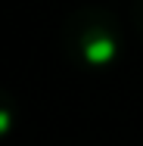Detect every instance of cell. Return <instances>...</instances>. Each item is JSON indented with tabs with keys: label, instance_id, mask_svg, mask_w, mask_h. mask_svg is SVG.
<instances>
[{
	"label": "cell",
	"instance_id": "6da1fadb",
	"mask_svg": "<svg viewBox=\"0 0 143 146\" xmlns=\"http://www.w3.org/2000/svg\"><path fill=\"white\" fill-rule=\"evenodd\" d=\"M59 47L72 65L87 72H103L115 65L124 50V25L109 6L87 3L62 19Z\"/></svg>",
	"mask_w": 143,
	"mask_h": 146
},
{
	"label": "cell",
	"instance_id": "7a4b0ae2",
	"mask_svg": "<svg viewBox=\"0 0 143 146\" xmlns=\"http://www.w3.org/2000/svg\"><path fill=\"white\" fill-rule=\"evenodd\" d=\"M19 124V100L13 96V90L0 87V140H6Z\"/></svg>",
	"mask_w": 143,
	"mask_h": 146
},
{
	"label": "cell",
	"instance_id": "3957f363",
	"mask_svg": "<svg viewBox=\"0 0 143 146\" xmlns=\"http://www.w3.org/2000/svg\"><path fill=\"white\" fill-rule=\"evenodd\" d=\"M131 25L137 31V37L143 40V0H131Z\"/></svg>",
	"mask_w": 143,
	"mask_h": 146
}]
</instances>
